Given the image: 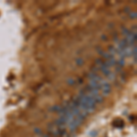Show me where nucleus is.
Listing matches in <instances>:
<instances>
[{
    "mask_svg": "<svg viewBox=\"0 0 137 137\" xmlns=\"http://www.w3.org/2000/svg\"><path fill=\"white\" fill-rule=\"evenodd\" d=\"M82 123V121H80L79 119L75 118L74 120H73L72 122H71V123H68V129H70V131L75 132L77 129H78L79 127H80V125Z\"/></svg>",
    "mask_w": 137,
    "mask_h": 137,
    "instance_id": "obj_1",
    "label": "nucleus"
},
{
    "mask_svg": "<svg viewBox=\"0 0 137 137\" xmlns=\"http://www.w3.org/2000/svg\"><path fill=\"white\" fill-rule=\"evenodd\" d=\"M101 91H102V93L103 96H108V95L111 93V85H110L109 82H107V83L103 84V85L101 86ZM102 96V97H103Z\"/></svg>",
    "mask_w": 137,
    "mask_h": 137,
    "instance_id": "obj_2",
    "label": "nucleus"
},
{
    "mask_svg": "<svg viewBox=\"0 0 137 137\" xmlns=\"http://www.w3.org/2000/svg\"><path fill=\"white\" fill-rule=\"evenodd\" d=\"M62 109V106H59V105H55L53 107L50 108V111H53V113H59L60 111V110Z\"/></svg>",
    "mask_w": 137,
    "mask_h": 137,
    "instance_id": "obj_3",
    "label": "nucleus"
},
{
    "mask_svg": "<svg viewBox=\"0 0 137 137\" xmlns=\"http://www.w3.org/2000/svg\"><path fill=\"white\" fill-rule=\"evenodd\" d=\"M75 62H76L77 65L80 66V65H82L84 63V60H83V59H82V58H79V59H75Z\"/></svg>",
    "mask_w": 137,
    "mask_h": 137,
    "instance_id": "obj_4",
    "label": "nucleus"
},
{
    "mask_svg": "<svg viewBox=\"0 0 137 137\" xmlns=\"http://www.w3.org/2000/svg\"><path fill=\"white\" fill-rule=\"evenodd\" d=\"M67 83L70 84V85H73V84H75V80L72 78H70L67 80Z\"/></svg>",
    "mask_w": 137,
    "mask_h": 137,
    "instance_id": "obj_5",
    "label": "nucleus"
},
{
    "mask_svg": "<svg viewBox=\"0 0 137 137\" xmlns=\"http://www.w3.org/2000/svg\"><path fill=\"white\" fill-rule=\"evenodd\" d=\"M137 17V13L136 12H131V13H129V17L130 18H136Z\"/></svg>",
    "mask_w": 137,
    "mask_h": 137,
    "instance_id": "obj_6",
    "label": "nucleus"
},
{
    "mask_svg": "<svg viewBox=\"0 0 137 137\" xmlns=\"http://www.w3.org/2000/svg\"><path fill=\"white\" fill-rule=\"evenodd\" d=\"M116 63H118L119 67H120V68H122V67L124 65V60H123V59H120L118 61H116Z\"/></svg>",
    "mask_w": 137,
    "mask_h": 137,
    "instance_id": "obj_7",
    "label": "nucleus"
},
{
    "mask_svg": "<svg viewBox=\"0 0 137 137\" xmlns=\"http://www.w3.org/2000/svg\"><path fill=\"white\" fill-rule=\"evenodd\" d=\"M34 132H35L36 134H42V131H41V129H39V128H36L34 130Z\"/></svg>",
    "mask_w": 137,
    "mask_h": 137,
    "instance_id": "obj_8",
    "label": "nucleus"
},
{
    "mask_svg": "<svg viewBox=\"0 0 137 137\" xmlns=\"http://www.w3.org/2000/svg\"><path fill=\"white\" fill-rule=\"evenodd\" d=\"M107 77L110 79V80H114V79H115V74H114V73H111V72L109 75H108Z\"/></svg>",
    "mask_w": 137,
    "mask_h": 137,
    "instance_id": "obj_9",
    "label": "nucleus"
},
{
    "mask_svg": "<svg viewBox=\"0 0 137 137\" xmlns=\"http://www.w3.org/2000/svg\"><path fill=\"white\" fill-rule=\"evenodd\" d=\"M122 34H123L124 36H127L128 34L130 33V31H129V29H127V28H122Z\"/></svg>",
    "mask_w": 137,
    "mask_h": 137,
    "instance_id": "obj_10",
    "label": "nucleus"
},
{
    "mask_svg": "<svg viewBox=\"0 0 137 137\" xmlns=\"http://www.w3.org/2000/svg\"><path fill=\"white\" fill-rule=\"evenodd\" d=\"M102 62H103V61H102L101 59H97L96 60H95V63H96L97 65H99V66H101V65L102 64Z\"/></svg>",
    "mask_w": 137,
    "mask_h": 137,
    "instance_id": "obj_11",
    "label": "nucleus"
},
{
    "mask_svg": "<svg viewBox=\"0 0 137 137\" xmlns=\"http://www.w3.org/2000/svg\"><path fill=\"white\" fill-rule=\"evenodd\" d=\"M102 39H104V40H107V37L106 36H102Z\"/></svg>",
    "mask_w": 137,
    "mask_h": 137,
    "instance_id": "obj_12",
    "label": "nucleus"
},
{
    "mask_svg": "<svg viewBox=\"0 0 137 137\" xmlns=\"http://www.w3.org/2000/svg\"><path fill=\"white\" fill-rule=\"evenodd\" d=\"M129 8H124V11H125V12L127 11V12H128V11H129Z\"/></svg>",
    "mask_w": 137,
    "mask_h": 137,
    "instance_id": "obj_13",
    "label": "nucleus"
}]
</instances>
